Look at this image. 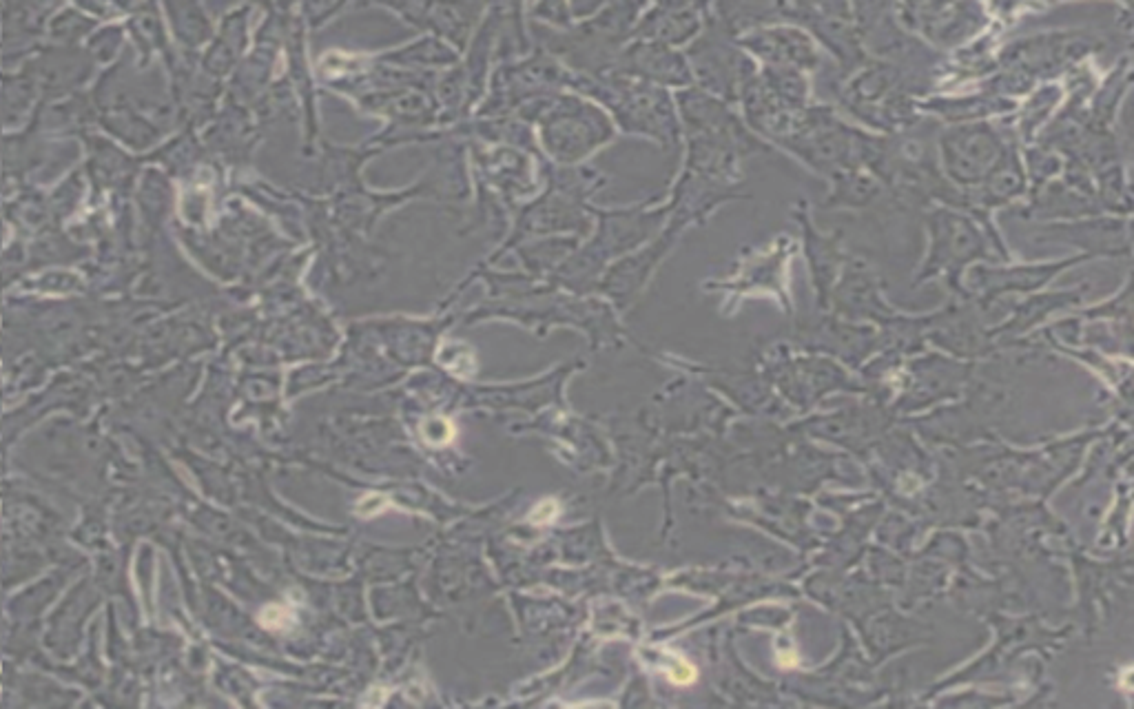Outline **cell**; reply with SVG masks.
<instances>
[{
    "label": "cell",
    "mask_w": 1134,
    "mask_h": 709,
    "mask_svg": "<svg viewBox=\"0 0 1134 709\" xmlns=\"http://www.w3.org/2000/svg\"><path fill=\"white\" fill-rule=\"evenodd\" d=\"M1010 118L942 125L935 138L942 176L957 187H977L997 167L1004 153L1019 142L1013 125H1008Z\"/></svg>",
    "instance_id": "6da1fadb"
},
{
    "label": "cell",
    "mask_w": 1134,
    "mask_h": 709,
    "mask_svg": "<svg viewBox=\"0 0 1134 709\" xmlns=\"http://www.w3.org/2000/svg\"><path fill=\"white\" fill-rule=\"evenodd\" d=\"M689 58H692L689 71H692V78L696 76L700 89L709 96L725 100L727 105L736 109L745 89L760 71L756 60L738 45L736 36L729 34L711 16L709 5L703 34L698 36Z\"/></svg>",
    "instance_id": "7a4b0ae2"
},
{
    "label": "cell",
    "mask_w": 1134,
    "mask_h": 709,
    "mask_svg": "<svg viewBox=\"0 0 1134 709\" xmlns=\"http://www.w3.org/2000/svg\"><path fill=\"white\" fill-rule=\"evenodd\" d=\"M902 29L940 54L971 45L993 27V14L982 3H895Z\"/></svg>",
    "instance_id": "3957f363"
},
{
    "label": "cell",
    "mask_w": 1134,
    "mask_h": 709,
    "mask_svg": "<svg viewBox=\"0 0 1134 709\" xmlns=\"http://www.w3.org/2000/svg\"><path fill=\"white\" fill-rule=\"evenodd\" d=\"M780 23L804 29L842 76L867 63L851 3H780Z\"/></svg>",
    "instance_id": "277c9868"
},
{
    "label": "cell",
    "mask_w": 1134,
    "mask_h": 709,
    "mask_svg": "<svg viewBox=\"0 0 1134 709\" xmlns=\"http://www.w3.org/2000/svg\"><path fill=\"white\" fill-rule=\"evenodd\" d=\"M680 107H683L687 125L692 129L689 136L718 142V145L736 151L742 160L767 156V153L776 151L745 125L736 107L705 94L703 89H689L687 94L680 96Z\"/></svg>",
    "instance_id": "5b68a950"
},
{
    "label": "cell",
    "mask_w": 1134,
    "mask_h": 709,
    "mask_svg": "<svg viewBox=\"0 0 1134 709\" xmlns=\"http://www.w3.org/2000/svg\"><path fill=\"white\" fill-rule=\"evenodd\" d=\"M738 45L756 60L758 67L769 69H796L802 74L816 76L824 54L804 29L776 23L765 25L736 38Z\"/></svg>",
    "instance_id": "8992f818"
},
{
    "label": "cell",
    "mask_w": 1134,
    "mask_h": 709,
    "mask_svg": "<svg viewBox=\"0 0 1134 709\" xmlns=\"http://www.w3.org/2000/svg\"><path fill=\"white\" fill-rule=\"evenodd\" d=\"M1017 100L999 98L984 94V91H973V94L962 96H948V94H933L922 100H917V109L922 116L935 120L937 125H968V122H984V120H1002L1010 118L1017 111Z\"/></svg>",
    "instance_id": "52a82bcc"
},
{
    "label": "cell",
    "mask_w": 1134,
    "mask_h": 709,
    "mask_svg": "<svg viewBox=\"0 0 1134 709\" xmlns=\"http://www.w3.org/2000/svg\"><path fill=\"white\" fill-rule=\"evenodd\" d=\"M1061 102H1064V85L1061 82H1041L1019 100L1017 111L1010 118L1019 145H1033L1039 133L1053 120Z\"/></svg>",
    "instance_id": "ba28073f"
},
{
    "label": "cell",
    "mask_w": 1134,
    "mask_h": 709,
    "mask_svg": "<svg viewBox=\"0 0 1134 709\" xmlns=\"http://www.w3.org/2000/svg\"><path fill=\"white\" fill-rule=\"evenodd\" d=\"M1026 182L1028 178L1022 162V145L1015 142V145L1004 153V158L997 162V167L988 173L975 189L982 191L984 202L993 204V202H1004L1008 198H1013V195H1017L1019 191H1024Z\"/></svg>",
    "instance_id": "9c48e42d"
},
{
    "label": "cell",
    "mask_w": 1134,
    "mask_h": 709,
    "mask_svg": "<svg viewBox=\"0 0 1134 709\" xmlns=\"http://www.w3.org/2000/svg\"><path fill=\"white\" fill-rule=\"evenodd\" d=\"M1022 162L1026 169V178L1035 180L1039 184L1053 180V176H1057V173H1061V169H1064V158H1061L1057 151L1039 145V142L1022 147Z\"/></svg>",
    "instance_id": "30bf717a"
},
{
    "label": "cell",
    "mask_w": 1134,
    "mask_h": 709,
    "mask_svg": "<svg viewBox=\"0 0 1134 709\" xmlns=\"http://www.w3.org/2000/svg\"><path fill=\"white\" fill-rule=\"evenodd\" d=\"M260 619L264 628L268 630H288L295 616L291 610L284 608V605H268V608H264Z\"/></svg>",
    "instance_id": "8fae6325"
},
{
    "label": "cell",
    "mask_w": 1134,
    "mask_h": 709,
    "mask_svg": "<svg viewBox=\"0 0 1134 709\" xmlns=\"http://www.w3.org/2000/svg\"><path fill=\"white\" fill-rule=\"evenodd\" d=\"M424 437L428 444L432 446H446L448 441L455 437V428H452L446 419H435V421H428L424 426Z\"/></svg>",
    "instance_id": "7c38bea8"
},
{
    "label": "cell",
    "mask_w": 1134,
    "mask_h": 709,
    "mask_svg": "<svg viewBox=\"0 0 1134 709\" xmlns=\"http://www.w3.org/2000/svg\"><path fill=\"white\" fill-rule=\"evenodd\" d=\"M559 512H561L559 503H556L554 499H545L530 512V521L534 523V526H548V523H552L556 519Z\"/></svg>",
    "instance_id": "4fadbf2b"
},
{
    "label": "cell",
    "mask_w": 1134,
    "mask_h": 709,
    "mask_svg": "<svg viewBox=\"0 0 1134 709\" xmlns=\"http://www.w3.org/2000/svg\"><path fill=\"white\" fill-rule=\"evenodd\" d=\"M384 508H388V501H386V497H379V495H368V497L359 501V506H357V510L362 512V517H375Z\"/></svg>",
    "instance_id": "5bb4252c"
}]
</instances>
